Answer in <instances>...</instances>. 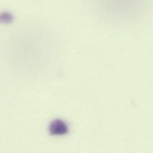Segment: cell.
I'll list each match as a JSON object with an SVG mask.
<instances>
[{
    "instance_id": "obj_1",
    "label": "cell",
    "mask_w": 153,
    "mask_h": 153,
    "mask_svg": "<svg viewBox=\"0 0 153 153\" xmlns=\"http://www.w3.org/2000/svg\"><path fill=\"white\" fill-rule=\"evenodd\" d=\"M49 132L52 135H63L68 133L69 128L64 121L56 119L50 123Z\"/></svg>"
}]
</instances>
